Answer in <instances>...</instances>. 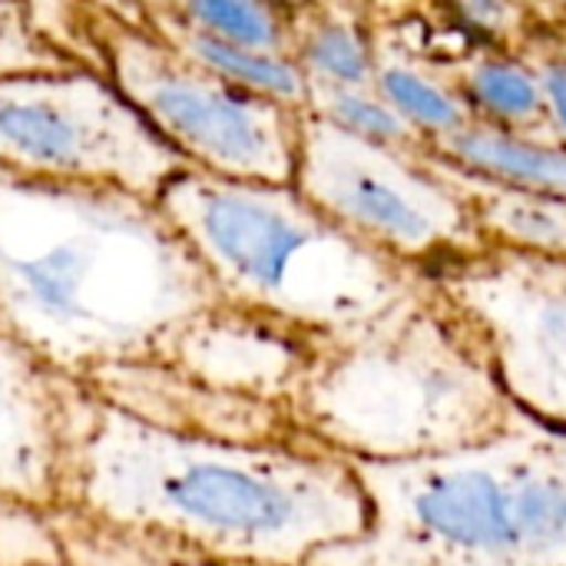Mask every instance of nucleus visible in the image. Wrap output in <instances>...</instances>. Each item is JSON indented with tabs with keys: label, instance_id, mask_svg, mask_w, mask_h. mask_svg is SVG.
Masks as SVG:
<instances>
[{
	"label": "nucleus",
	"instance_id": "nucleus-1",
	"mask_svg": "<svg viewBox=\"0 0 566 566\" xmlns=\"http://www.w3.org/2000/svg\"><path fill=\"white\" fill-rule=\"evenodd\" d=\"M222 302L153 199L0 169V335L50 371L153 361Z\"/></svg>",
	"mask_w": 566,
	"mask_h": 566
},
{
	"label": "nucleus",
	"instance_id": "nucleus-2",
	"mask_svg": "<svg viewBox=\"0 0 566 566\" xmlns=\"http://www.w3.org/2000/svg\"><path fill=\"white\" fill-rule=\"evenodd\" d=\"M63 497L249 566H305L368 527L352 464L308 434L232 444L153 428L83 385Z\"/></svg>",
	"mask_w": 566,
	"mask_h": 566
},
{
	"label": "nucleus",
	"instance_id": "nucleus-3",
	"mask_svg": "<svg viewBox=\"0 0 566 566\" xmlns=\"http://www.w3.org/2000/svg\"><path fill=\"white\" fill-rule=\"evenodd\" d=\"M289 408L302 434L345 461L471 448L517 411L478 332L424 275L368 325L322 342Z\"/></svg>",
	"mask_w": 566,
	"mask_h": 566
},
{
	"label": "nucleus",
	"instance_id": "nucleus-4",
	"mask_svg": "<svg viewBox=\"0 0 566 566\" xmlns=\"http://www.w3.org/2000/svg\"><path fill=\"white\" fill-rule=\"evenodd\" d=\"M348 464L368 527L305 566H566V428L514 411L471 448Z\"/></svg>",
	"mask_w": 566,
	"mask_h": 566
},
{
	"label": "nucleus",
	"instance_id": "nucleus-5",
	"mask_svg": "<svg viewBox=\"0 0 566 566\" xmlns=\"http://www.w3.org/2000/svg\"><path fill=\"white\" fill-rule=\"evenodd\" d=\"M153 202L222 302L315 342L368 325L421 279L342 232L295 186L235 182L189 166Z\"/></svg>",
	"mask_w": 566,
	"mask_h": 566
},
{
	"label": "nucleus",
	"instance_id": "nucleus-6",
	"mask_svg": "<svg viewBox=\"0 0 566 566\" xmlns=\"http://www.w3.org/2000/svg\"><path fill=\"white\" fill-rule=\"evenodd\" d=\"M96 70L192 166L235 182L292 186L302 113L252 96L169 46L139 7L90 23Z\"/></svg>",
	"mask_w": 566,
	"mask_h": 566
},
{
	"label": "nucleus",
	"instance_id": "nucleus-7",
	"mask_svg": "<svg viewBox=\"0 0 566 566\" xmlns=\"http://www.w3.org/2000/svg\"><path fill=\"white\" fill-rule=\"evenodd\" d=\"M292 186L342 232L418 275L488 245L468 202L428 149H385L308 109Z\"/></svg>",
	"mask_w": 566,
	"mask_h": 566
},
{
	"label": "nucleus",
	"instance_id": "nucleus-8",
	"mask_svg": "<svg viewBox=\"0 0 566 566\" xmlns=\"http://www.w3.org/2000/svg\"><path fill=\"white\" fill-rule=\"evenodd\" d=\"M0 169L156 199L189 163L103 73L60 70L0 80Z\"/></svg>",
	"mask_w": 566,
	"mask_h": 566
},
{
	"label": "nucleus",
	"instance_id": "nucleus-9",
	"mask_svg": "<svg viewBox=\"0 0 566 566\" xmlns=\"http://www.w3.org/2000/svg\"><path fill=\"white\" fill-rule=\"evenodd\" d=\"M424 279L478 332L511 405L566 428V259L484 245Z\"/></svg>",
	"mask_w": 566,
	"mask_h": 566
},
{
	"label": "nucleus",
	"instance_id": "nucleus-10",
	"mask_svg": "<svg viewBox=\"0 0 566 566\" xmlns=\"http://www.w3.org/2000/svg\"><path fill=\"white\" fill-rule=\"evenodd\" d=\"M322 342L259 312L216 302L169 335L156 361L196 381L259 401L289 405Z\"/></svg>",
	"mask_w": 566,
	"mask_h": 566
},
{
	"label": "nucleus",
	"instance_id": "nucleus-11",
	"mask_svg": "<svg viewBox=\"0 0 566 566\" xmlns=\"http://www.w3.org/2000/svg\"><path fill=\"white\" fill-rule=\"evenodd\" d=\"M80 385L0 335V497H63Z\"/></svg>",
	"mask_w": 566,
	"mask_h": 566
},
{
	"label": "nucleus",
	"instance_id": "nucleus-12",
	"mask_svg": "<svg viewBox=\"0 0 566 566\" xmlns=\"http://www.w3.org/2000/svg\"><path fill=\"white\" fill-rule=\"evenodd\" d=\"M428 149L484 182L566 199V146L557 139L521 136L474 119Z\"/></svg>",
	"mask_w": 566,
	"mask_h": 566
},
{
	"label": "nucleus",
	"instance_id": "nucleus-13",
	"mask_svg": "<svg viewBox=\"0 0 566 566\" xmlns=\"http://www.w3.org/2000/svg\"><path fill=\"white\" fill-rule=\"evenodd\" d=\"M308 86L371 90L375 36L368 7L315 3L292 7V53Z\"/></svg>",
	"mask_w": 566,
	"mask_h": 566
},
{
	"label": "nucleus",
	"instance_id": "nucleus-14",
	"mask_svg": "<svg viewBox=\"0 0 566 566\" xmlns=\"http://www.w3.org/2000/svg\"><path fill=\"white\" fill-rule=\"evenodd\" d=\"M428 156L444 172V179L461 192L488 245L566 259V199L494 186L454 169L431 149Z\"/></svg>",
	"mask_w": 566,
	"mask_h": 566
},
{
	"label": "nucleus",
	"instance_id": "nucleus-15",
	"mask_svg": "<svg viewBox=\"0 0 566 566\" xmlns=\"http://www.w3.org/2000/svg\"><path fill=\"white\" fill-rule=\"evenodd\" d=\"M448 80L461 93L478 123L521 136L554 139L547 126L541 80L521 53L484 43L471 50L464 60H458L448 70Z\"/></svg>",
	"mask_w": 566,
	"mask_h": 566
},
{
	"label": "nucleus",
	"instance_id": "nucleus-16",
	"mask_svg": "<svg viewBox=\"0 0 566 566\" xmlns=\"http://www.w3.org/2000/svg\"><path fill=\"white\" fill-rule=\"evenodd\" d=\"M139 13L169 46H176L182 56H189L202 70L216 73L219 80H226L252 96H262V99H272V103H282L292 109H308V80L292 56L255 53V50H239V46L219 43V40L179 23L166 3L139 7Z\"/></svg>",
	"mask_w": 566,
	"mask_h": 566
},
{
	"label": "nucleus",
	"instance_id": "nucleus-17",
	"mask_svg": "<svg viewBox=\"0 0 566 566\" xmlns=\"http://www.w3.org/2000/svg\"><path fill=\"white\" fill-rule=\"evenodd\" d=\"M371 36H375V86L371 90L428 146H434V143L454 136L458 129H464L468 123H474L468 103L461 99V93L451 86L448 76L424 66L418 56H411L395 40L378 33L375 23H371Z\"/></svg>",
	"mask_w": 566,
	"mask_h": 566
},
{
	"label": "nucleus",
	"instance_id": "nucleus-18",
	"mask_svg": "<svg viewBox=\"0 0 566 566\" xmlns=\"http://www.w3.org/2000/svg\"><path fill=\"white\" fill-rule=\"evenodd\" d=\"M169 13L239 50H255V53H275L289 56L292 53V7L282 3H166Z\"/></svg>",
	"mask_w": 566,
	"mask_h": 566
},
{
	"label": "nucleus",
	"instance_id": "nucleus-19",
	"mask_svg": "<svg viewBox=\"0 0 566 566\" xmlns=\"http://www.w3.org/2000/svg\"><path fill=\"white\" fill-rule=\"evenodd\" d=\"M308 113L318 119L338 126L348 136H358L365 143L401 149V153H421L428 143L375 93V90H322L308 86Z\"/></svg>",
	"mask_w": 566,
	"mask_h": 566
},
{
	"label": "nucleus",
	"instance_id": "nucleus-20",
	"mask_svg": "<svg viewBox=\"0 0 566 566\" xmlns=\"http://www.w3.org/2000/svg\"><path fill=\"white\" fill-rule=\"evenodd\" d=\"M60 70H86L73 56H66L56 43H50L30 7L0 3V80L23 73H60Z\"/></svg>",
	"mask_w": 566,
	"mask_h": 566
},
{
	"label": "nucleus",
	"instance_id": "nucleus-21",
	"mask_svg": "<svg viewBox=\"0 0 566 566\" xmlns=\"http://www.w3.org/2000/svg\"><path fill=\"white\" fill-rule=\"evenodd\" d=\"M517 53L534 66L541 90H544L547 126H551L554 139L566 146V53L544 33L541 17H537V33Z\"/></svg>",
	"mask_w": 566,
	"mask_h": 566
}]
</instances>
